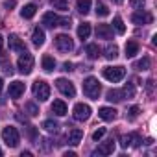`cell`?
Here are the masks:
<instances>
[{
	"label": "cell",
	"mask_w": 157,
	"mask_h": 157,
	"mask_svg": "<svg viewBox=\"0 0 157 157\" xmlns=\"http://www.w3.org/2000/svg\"><path fill=\"white\" fill-rule=\"evenodd\" d=\"M100 91H102V87H100V82L96 80V78L89 76V78H85V80H83V94H85L87 98L98 100Z\"/></svg>",
	"instance_id": "obj_1"
},
{
	"label": "cell",
	"mask_w": 157,
	"mask_h": 157,
	"mask_svg": "<svg viewBox=\"0 0 157 157\" xmlns=\"http://www.w3.org/2000/svg\"><path fill=\"white\" fill-rule=\"evenodd\" d=\"M2 139L10 148H17L19 142H21V135H19L17 128H13V126H8V128L2 129Z\"/></svg>",
	"instance_id": "obj_2"
},
{
	"label": "cell",
	"mask_w": 157,
	"mask_h": 157,
	"mask_svg": "<svg viewBox=\"0 0 157 157\" xmlns=\"http://www.w3.org/2000/svg\"><path fill=\"white\" fill-rule=\"evenodd\" d=\"M124 76H126V68L124 67H105L104 68V78H105L107 82L117 83V82L122 80Z\"/></svg>",
	"instance_id": "obj_3"
},
{
	"label": "cell",
	"mask_w": 157,
	"mask_h": 157,
	"mask_svg": "<svg viewBox=\"0 0 157 157\" xmlns=\"http://www.w3.org/2000/svg\"><path fill=\"white\" fill-rule=\"evenodd\" d=\"M33 94H35V98L39 102H46L50 98V85L46 82H43V80L35 82L33 83Z\"/></svg>",
	"instance_id": "obj_4"
},
{
	"label": "cell",
	"mask_w": 157,
	"mask_h": 157,
	"mask_svg": "<svg viewBox=\"0 0 157 157\" xmlns=\"http://www.w3.org/2000/svg\"><path fill=\"white\" fill-rule=\"evenodd\" d=\"M17 67H19V70L22 74H30L32 68H33V56L28 54V52H22L21 57H19V61H17Z\"/></svg>",
	"instance_id": "obj_5"
},
{
	"label": "cell",
	"mask_w": 157,
	"mask_h": 157,
	"mask_svg": "<svg viewBox=\"0 0 157 157\" xmlns=\"http://www.w3.org/2000/svg\"><path fill=\"white\" fill-rule=\"evenodd\" d=\"M56 87H57V91L61 94H65L68 98H74V94H76V89H74L72 82L65 80V78H57V80H56Z\"/></svg>",
	"instance_id": "obj_6"
},
{
	"label": "cell",
	"mask_w": 157,
	"mask_h": 157,
	"mask_svg": "<svg viewBox=\"0 0 157 157\" xmlns=\"http://www.w3.org/2000/svg\"><path fill=\"white\" fill-rule=\"evenodd\" d=\"M56 48H57L59 52H70V50L74 48V43H72L70 35H67V33H59V35L56 37Z\"/></svg>",
	"instance_id": "obj_7"
},
{
	"label": "cell",
	"mask_w": 157,
	"mask_h": 157,
	"mask_svg": "<svg viewBox=\"0 0 157 157\" xmlns=\"http://www.w3.org/2000/svg\"><path fill=\"white\" fill-rule=\"evenodd\" d=\"M72 115H74V120L83 122V120H87V118L91 117V107H89L87 104H76Z\"/></svg>",
	"instance_id": "obj_8"
},
{
	"label": "cell",
	"mask_w": 157,
	"mask_h": 157,
	"mask_svg": "<svg viewBox=\"0 0 157 157\" xmlns=\"http://www.w3.org/2000/svg\"><path fill=\"white\" fill-rule=\"evenodd\" d=\"M8 44H10V50H13V52H19V54L26 52V44H24V43H22V39H21L19 35H15V33H11V35H10Z\"/></svg>",
	"instance_id": "obj_9"
},
{
	"label": "cell",
	"mask_w": 157,
	"mask_h": 157,
	"mask_svg": "<svg viewBox=\"0 0 157 157\" xmlns=\"http://www.w3.org/2000/svg\"><path fill=\"white\" fill-rule=\"evenodd\" d=\"M140 137L137 133H129V135H124L120 137V146L122 148H129V146H140Z\"/></svg>",
	"instance_id": "obj_10"
},
{
	"label": "cell",
	"mask_w": 157,
	"mask_h": 157,
	"mask_svg": "<svg viewBox=\"0 0 157 157\" xmlns=\"http://www.w3.org/2000/svg\"><path fill=\"white\" fill-rule=\"evenodd\" d=\"M131 21H133L135 24H150V22L153 21V17H151V13L139 10L137 13H133V15H131Z\"/></svg>",
	"instance_id": "obj_11"
},
{
	"label": "cell",
	"mask_w": 157,
	"mask_h": 157,
	"mask_svg": "<svg viewBox=\"0 0 157 157\" xmlns=\"http://www.w3.org/2000/svg\"><path fill=\"white\" fill-rule=\"evenodd\" d=\"M83 139V131L80 128H72L68 133H67V142L70 146H76V144H80V140Z\"/></svg>",
	"instance_id": "obj_12"
},
{
	"label": "cell",
	"mask_w": 157,
	"mask_h": 157,
	"mask_svg": "<svg viewBox=\"0 0 157 157\" xmlns=\"http://www.w3.org/2000/svg\"><path fill=\"white\" fill-rule=\"evenodd\" d=\"M24 91H26V85L22 83V82H13V83H10V96L11 98H21L22 94H24Z\"/></svg>",
	"instance_id": "obj_13"
},
{
	"label": "cell",
	"mask_w": 157,
	"mask_h": 157,
	"mask_svg": "<svg viewBox=\"0 0 157 157\" xmlns=\"http://www.w3.org/2000/svg\"><path fill=\"white\" fill-rule=\"evenodd\" d=\"M59 21H61V17H59V15H56L54 11H48V13H44V15H43V24H44L46 28L59 26Z\"/></svg>",
	"instance_id": "obj_14"
},
{
	"label": "cell",
	"mask_w": 157,
	"mask_h": 157,
	"mask_svg": "<svg viewBox=\"0 0 157 157\" xmlns=\"http://www.w3.org/2000/svg\"><path fill=\"white\" fill-rule=\"evenodd\" d=\"M96 37L98 39H111L113 37V26H109V24H98L96 26Z\"/></svg>",
	"instance_id": "obj_15"
},
{
	"label": "cell",
	"mask_w": 157,
	"mask_h": 157,
	"mask_svg": "<svg viewBox=\"0 0 157 157\" xmlns=\"http://www.w3.org/2000/svg\"><path fill=\"white\" fill-rule=\"evenodd\" d=\"M98 117L102 120H105V122H111V120L117 118V109L115 107H100L98 109Z\"/></svg>",
	"instance_id": "obj_16"
},
{
	"label": "cell",
	"mask_w": 157,
	"mask_h": 157,
	"mask_svg": "<svg viewBox=\"0 0 157 157\" xmlns=\"http://www.w3.org/2000/svg\"><path fill=\"white\" fill-rule=\"evenodd\" d=\"M44 39H46V37H44V30L39 28V26L33 28V33H32V43H33V46H37V48L43 46V44H44Z\"/></svg>",
	"instance_id": "obj_17"
},
{
	"label": "cell",
	"mask_w": 157,
	"mask_h": 157,
	"mask_svg": "<svg viewBox=\"0 0 157 157\" xmlns=\"http://www.w3.org/2000/svg\"><path fill=\"white\" fill-rule=\"evenodd\" d=\"M113 151H115V140H113V139H109V140L102 142L94 153H100V155H111Z\"/></svg>",
	"instance_id": "obj_18"
},
{
	"label": "cell",
	"mask_w": 157,
	"mask_h": 157,
	"mask_svg": "<svg viewBox=\"0 0 157 157\" xmlns=\"http://www.w3.org/2000/svg\"><path fill=\"white\" fill-rule=\"evenodd\" d=\"M52 111H54L57 117H65V115H67V104H65L63 100H54Z\"/></svg>",
	"instance_id": "obj_19"
},
{
	"label": "cell",
	"mask_w": 157,
	"mask_h": 157,
	"mask_svg": "<svg viewBox=\"0 0 157 157\" xmlns=\"http://www.w3.org/2000/svg\"><path fill=\"white\" fill-rule=\"evenodd\" d=\"M89 35H91V24L89 22H83V24L78 26V37H80L82 41L89 39Z\"/></svg>",
	"instance_id": "obj_20"
},
{
	"label": "cell",
	"mask_w": 157,
	"mask_h": 157,
	"mask_svg": "<svg viewBox=\"0 0 157 157\" xmlns=\"http://www.w3.org/2000/svg\"><path fill=\"white\" fill-rule=\"evenodd\" d=\"M139 54V43L137 41H128L126 43V57H135Z\"/></svg>",
	"instance_id": "obj_21"
},
{
	"label": "cell",
	"mask_w": 157,
	"mask_h": 157,
	"mask_svg": "<svg viewBox=\"0 0 157 157\" xmlns=\"http://www.w3.org/2000/svg\"><path fill=\"white\" fill-rule=\"evenodd\" d=\"M124 98H126V96H124V91L113 89V91L107 93V102H115V104H118V102H122Z\"/></svg>",
	"instance_id": "obj_22"
},
{
	"label": "cell",
	"mask_w": 157,
	"mask_h": 157,
	"mask_svg": "<svg viewBox=\"0 0 157 157\" xmlns=\"http://www.w3.org/2000/svg\"><path fill=\"white\" fill-rule=\"evenodd\" d=\"M76 10L80 11L82 15H87L91 11V0H78V2H76Z\"/></svg>",
	"instance_id": "obj_23"
},
{
	"label": "cell",
	"mask_w": 157,
	"mask_h": 157,
	"mask_svg": "<svg viewBox=\"0 0 157 157\" xmlns=\"http://www.w3.org/2000/svg\"><path fill=\"white\" fill-rule=\"evenodd\" d=\"M35 11H37V6H35V4H28V6H24V8L21 10V17H22V19H32V17L35 15Z\"/></svg>",
	"instance_id": "obj_24"
},
{
	"label": "cell",
	"mask_w": 157,
	"mask_h": 157,
	"mask_svg": "<svg viewBox=\"0 0 157 157\" xmlns=\"http://www.w3.org/2000/svg\"><path fill=\"white\" fill-rule=\"evenodd\" d=\"M85 54L89 56V59H98L100 57V46L98 44H87L85 46Z\"/></svg>",
	"instance_id": "obj_25"
},
{
	"label": "cell",
	"mask_w": 157,
	"mask_h": 157,
	"mask_svg": "<svg viewBox=\"0 0 157 157\" xmlns=\"http://www.w3.org/2000/svg\"><path fill=\"white\" fill-rule=\"evenodd\" d=\"M43 68H44L46 72H54V70H56V59H54L52 56H44V57H43Z\"/></svg>",
	"instance_id": "obj_26"
},
{
	"label": "cell",
	"mask_w": 157,
	"mask_h": 157,
	"mask_svg": "<svg viewBox=\"0 0 157 157\" xmlns=\"http://www.w3.org/2000/svg\"><path fill=\"white\" fill-rule=\"evenodd\" d=\"M113 28H115V30H117V33H120V35H122V33H126V24H124V21H122L118 15L113 19Z\"/></svg>",
	"instance_id": "obj_27"
},
{
	"label": "cell",
	"mask_w": 157,
	"mask_h": 157,
	"mask_svg": "<svg viewBox=\"0 0 157 157\" xmlns=\"http://www.w3.org/2000/svg\"><path fill=\"white\" fill-rule=\"evenodd\" d=\"M105 57L107 59H117L118 57V46L117 44H109L105 48Z\"/></svg>",
	"instance_id": "obj_28"
},
{
	"label": "cell",
	"mask_w": 157,
	"mask_h": 157,
	"mask_svg": "<svg viewBox=\"0 0 157 157\" xmlns=\"http://www.w3.org/2000/svg\"><path fill=\"white\" fill-rule=\"evenodd\" d=\"M43 128H44L48 133H57V129H59L57 122H54V120H44V122H43Z\"/></svg>",
	"instance_id": "obj_29"
},
{
	"label": "cell",
	"mask_w": 157,
	"mask_h": 157,
	"mask_svg": "<svg viewBox=\"0 0 157 157\" xmlns=\"http://www.w3.org/2000/svg\"><path fill=\"white\" fill-rule=\"evenodd\" d=\"M96 15L98 17H107L109 15V8L104 2H96Z\"/></svg>",
	"instance_id": "obj_30"
},
{
	"label": "cell",
	"mask_w": 157,
	"mask_h": 157,
	"mask_svg": "<svg viewBox=\"0 0 157 157\" xmlns=\"http://www.w3.org/2000/svg\"><path fill=\"white\" fill-rule=\"evenodd\" d=\"M150 65H151L150 57H142L140 61H137V63H135V68H137V70H148V68H150Z\"/></svg>",
	"instance_id": "obj_31"
},
{
	"label": "cell",
	"mask_w": 157,
	"mask_h": 157,
	"mask_svg": "<svg viewBox=\"0 0 157 157\" xmlns=\"http://www.w3.org/2000/svg\"><path fill=\"white\" fill-rule=\"evenodd\" d=\"M50 4L56 10H61V11H67L68 10V2H67V0H50Z\"/></svg>",
	"instance_id": "obj_32"
},
{
	"label": "cell",
	"mask_w": 157,
	"mask_h": 157,
	"mask_svg": "<svg viewBox=\"0 0 157 157\" xmlns=\"http://www.w3.org/2000/svg\"><path fill=\"white\" fill-rule=\"evenodd\" d=\"M26 111L30 113V117H37V115H39V107H37L33 102H28V104H26Z\"/></svg>",
	"instance_id": "obj_33"
},
{
	"label": "cell",
	"mask_w": 157,
	"mask_h": 157,
	"mask_svg": "<svg viewBox=\"0 0 157 157\" xmlns=\"http://www.w3.org/2000/svg\"><path fill=\"white\" fill-rule=\"evenodd\" d=\"M139 111H140V109H139V105H131V107H129V111H128V118H129V120H135V118L139 117Z\"/></svg>",
	"instance_id": "obj_34"
},
{
	"label": "cell",
	"mask_w": 157,
	"mask_h": 157,
	"mask_svg": "<svg viewBox=\"0 0 157 157\" xmlns=\"http://www.w3.org/2000/svg\"><path fill=\"white\" fill-rule=\"evenodd\" d=\"M129 4L133 10H144V6H146L144 0H129Z\"/></svg>",
	"instance_id": "obj_35"
},
{
	"label": "cell",
	"mask_w": 157,
	"mask_h": 157,
	"mask_svg": "<svg viewBox=\"0 0 157 157\" xmlns=\"http://www.w3.org/2000/svg\"><path fill=\"white\" fill-rule=\"evenodd\" d=\"M122 91H124V96H129V98L135 96V87H133V83H128Z\"/></svg>",
	"instance_id": "obj_36"
},
{
	"label": "cell",
	"mask_w": 157,
	"mask_h": 157,
	"mask_svg": "<svg viewBox=\"0 0 157 157\" xmlns=\"http://www.w3.org/2000/svg\"><path fill=\"white\" fill-rule=\"evenodd\" d=\"M105 131H107L105 128H100V129H96V131L93 133V140H100V139L105 135Z\"/></svg>",
	"instance_id": "obj_37"
},
{
	"label": "cell",
	"mask_w": 157,
	"mask_h": 157,
	"mask_svg": "<svg viewBox=\"0 0 157 157\" xmlns=\"http://www.w3.org/2000/svg\"><path fill=\"white\" fill-rule=\"evenodd\" d=\"M15 6H17V2H15V0H4V8L11 10V8H15Z\"/></svg>",
	"instance_id": "obj_38"
},
{
	"label": "cell",
	"mask_w": 157,
	"mask_h": 157,
	"mask_svg": "<svg viewBox=\"0 0 157 157\" xmlns=\"http://www.w3.org/2000/svg\"><path fill=\"white\" fill-rule=\"evenodd\" d=\"M59 26H65V28H70V19H61V21H59Z\"/></svg>",
	"instance_id": "obj_39"
},
{
	"label": "cell",
	"mask_w": 157,
	"mask_h": 157,
	"mask_svg": "<svg viewBox=\"0 0 157 157\" xmlns=\"http://www.w3.org/2000/svg\"><path fill=\"white\" fill-rule=\"evenodd\" d=\"M146 89H148V93L153 91V80H148V82H146Z\"/></svg>",
	"instance_id": "obj_40"
},
{
	"label": "cell",
	"mask_w": 157,
	"mask_h": 157,
	"mask_svg": "<svg viewBox=\"0 0 157 157\" xmlns=\"http://www.w3.org/2000/svg\"><path fill=\"white\" fill-rule=\"evenodd\" d=\"M63 70H65V72H70V70H72V63H68V61H67V63L63 65Z\"/></svg>",
	"instance_id": "obj_41"
},
{
	"label": "cell",
	"mask_w": 157,
	"mask_h": 157,
	"mask_svg": "<svg viewBox=\"0 0 157 157\" xmlns=\"http://www.w3.org/2000/svg\"><path fill=\"white\" fill-rule=\"evenodd\" d=\"M4 72H6V74H13V68H11V65H6V67H4Z\"/></svg>",
	"instance_id": "obj_42"
},
{
	"label": "cell",
	"mask_w": 157,
	"mask_h": 157,
	"mask_svg": "<svg viewBox=\"0 0 157 157\" xmlns=\"http://www.w3.org/2000/svg\"><path fill=\"white\" fill-rule=\"evenodd\" d=\"M74 155H76L74 151H67V153H65V157H74Z\"/></svg>",
	"instance_id": "obj_43"
},
{
	"label": "cell",
	"mask_w": 157,
	"mask_h": 157,
	"mask_svg": "<svg viewBox=\"0 0 157 157\" xmlns=\"http://www.w3.org/2000/svg\"><path fill=\"white\" fill-rule=\"evenodd\" d=\"M2 44H4V37L0 35V52H2Z\"/></svg>",
	"instance_id": "obj_44"
},
{
	"label": "cell",
	"mask_w": 157,
	"mask_h": 157,
	"mask_svg": "<svg viewBox=\"0 0 157 157\" xmlns=\"http://www.w3.org/2000/svg\"><path fill=\"white\" fill-rule=\"evenodd\" d=\"M2 87H4V82H2V78H0V93H2Z\"/></svg>",
	"instance_id": "obj_45"
},
{
	"label": "cell",
	"mask_w": 157,
	"mask_h": 157,
	"mask_svg": "<svg viewBox=\"0 0 157 157\" xmlns=\"http://www.w3.org/2000/svg\"><path fill=\"white\" fill-rule=\"evenodd\" d=\"M113 2H115V4H122V0H113Z\"/></svg>",
	"instance_id": "obj_46"
},
{
	"label": "cell",
	"mask_w": 157,
	"mask_h": 157,
	"mask_svg": "<svg viewBox=\"0 0 157 157\" xmlns=\"http://www.w3.org/2000/svg\"><path fill=\"white\" fill-rule=\"evenodd\" d=\"M0 153H2V151H0Z\"/></svg>",
	"instance_id": "obj_47"
}]
</instances>
